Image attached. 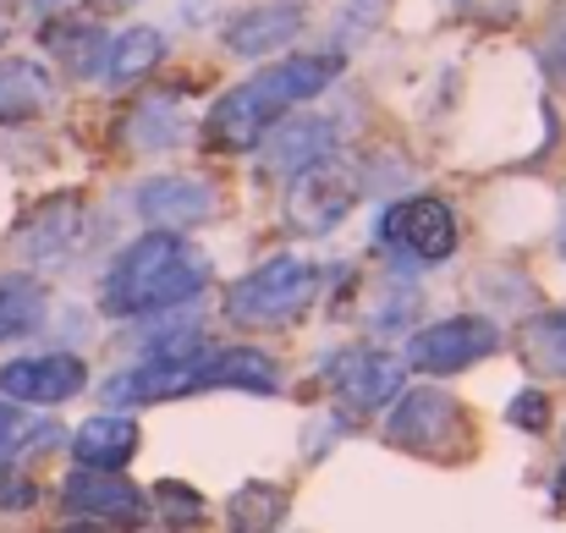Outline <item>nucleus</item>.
Wrapping results in <instances>:
<instances>
[{"instance_id":"nucleus-1","label":"nucleus","mask_w":566,"mask_h":533,"mask_svg":"<svg viewBox=\"0 0 566 533\" xmlns=\"http://www.w3.org/2000/svg\"><path fill=\"white\" fill-rule=\"evenodd\" d=\"M342 55H281L270 66H259L253 77H242L237 88H226L203 122V144L214 149H253L281 116H292L297 105L319 100L336 77H342Z\"/></svg>"},{"instance_id":"nucleus-2","label":"nucleus","mask_w":566,"mask_h":533,"mask_svg":"<svg viewBox=\"0 0 566 533\" xmlns=\"http://www.w3.org/2000/svg\"><path fill=\"white\" fill-rule=\"evenodd\" d=\"M209 281V253L192 248L182 231H144L127 242L99 286V303L111 320H149L166 309H182Z\"/></svg>"},{"instance_id":"nucleus-3","label":"nucleus","mask_w":566,"mask_h":533,"mask_svg":"<svg viewBox=\"0 0 566 533\" xmlns=\"http://www.w3.org/2000/svg\"><path fill=\"white\" fill-rule=\"evenodd\" d=\"M314 297H319V270L297 253H281L226 286V320L231 325H292Z\"/></svg>"},{"instance_id":"nucleus-4","label":"nucleus","mask_w":566,"mask_h":533,"mask_svg":"<svg viewBox=\"0 0 566 533\" xmlns=\"http://www.w3.org/2000/svg\"><path fill=\"white\" fill-rule=\"evenodd\" d=\"M358 198H364V166L325 155L319 166H308L286 181V226L303 231V237H325L353 215Z\"/></svg>"},{"instance_id":"nucleus-5","label":"nucleus","mask_w":566,"mask_h":533,"mask_svg":"<svg viewBox=\"0 0 566 533\" xmlns=\"http://www.w3.org/2000/svg\"><path fill=\"white\" fill-rule=\"evenodd\" d=\"M385 435H390V446H401V451L457 457V446L473 435V424H468V412H462V401H457L451 390H434V385L407 390V385H401V396L390 401Z\"/></svg>"},{"instance_id":"nucleus-6","label":"nucleus","mask_w":566,"mask_h":533,"mask_svg":"<svg viewBox=\"0 0 566 533\" xmlns=\"http://www.w3.org/2000/svg\"><path fill=\"white\" fill-rule=\"evenodd\" d=\"M379 248H396L407 253V264H440L457 253L462 242V226H457V209L434 192H418V198H401L379 215L375 226Z\"/></svg>"},{"instance_id":"nucleus-7","label":"nucleus","mask_w":566,"mask_h":533,"mask_svg":"<svg viewBox=\"0 0 566 533\" xmlns=\"http://www.w3.org/2000/svg\"><path fill=\"white\" fill-rule=\"evenodd\" d=\"M495 353H501V331L484 314H457V320L423 325L407 342V363L418 374H462V368H473Z\"/></svg>"},{"instance_id":"nucleus-8","label":"nucleus","mask_w":566,"mask_h":533,"mask_svg":"<svg viewBox=\"0 0 566 533\" xmlns=\"http://www.w3.org/2000/svg\"><path fill=\"white\" fill-rule=\"evenodd\" d=\"M325 379H331V390H336L353 412H379V407H390V401L401 396L407 363L379 353V347H347V353H331Z\"/></svg>"},{"instance_id":"nucleus-9","label":"nucleus","mask_w":566,"mask_h":533,"mask_svg":"<svg viewBox=\"0 0 566 533\" xmlns=\"http://www.w3.org/2000/svg\"><path fill=\"white\" fill-rule=\"evenodd\" d=\"M83 385H88V363L77 353H33L0 368V396L22 407H61L83 396Z\"/></svg>"},{"instance_id":"nucleus-10","label":"nucleus","mask_w":566,"mask_h":533,"mask_svg":"<svg viewBox=\"0 0 566 533\" xmlns=\"http://www.w3.org/2000/svg\"><path fill=\"white\" fill-rule=\"evenodd\" d=\"M253 149H259V171L264 177L292 181L297 171H308L325 155H336V127L325 116H281Z\"/></svg>"},{"instance_id":"nucleus-11","label":"nucleus","mask_w":566,"mask_h":533,"mask_svg":"<svg viewBox=\"0 0 566 533\" xmlns=\"http://www.w3.org/2000/svg\"><path fill=\"white\" fill-rule=\"evenodd\" d=\"M88 237H94V215L83 209V198H55L17 231V248L33 264H66L88 248Z\"/></svg>"},{"instance_id":"nucleus-12","label":"nucleus","mask_w":566,"mask_h":533,"mask_svg":"<svg viewBox=\"0 0 566 533\" xmlns=\"http://www.w3.org/2000/svg\"><path fill=\"white\" fill-rule=\"evenodd\" d=\"M133 203H138L144 226H155V231H182V237H188L192 226H203V220L220 209V192L198 177H155L133 192Z\"/></svg>"},{"instance_id":"nucleus-13","label":"nucleus","mask_w":566,"mask_h":533,"mask_svg":"<svg viewBox=\"0 0 566 533\" xmlns=\"http://www.w3.org/2000/svg\"><path fill=\"white\" fill-rule=\"evenodd\" d=\"M61 501H66V512H77V518L127 523V529H138L144 512H149V501H144V490H138L133 479L99 473V468H77V473L61 484Z\"/></svg>"},{"instance_id":"nucleus-14","label":"nucleus","mask_w":566,"mask_h":533,"mask_svg":"<svg viewBox=\"0 0 566 533\" xmlns=\"http://www.w3.org/2000/svg\"><path fill=\"white\" fill-rule=\"evenodd\" d=\"M303 0H264V6H248L237 22H226V50L231 55H270V50H286L297 33H303Z\"/></svg>"},{"instance_id":"nucleus-15","label":"nucleus","mask_w":566,"mask_h":533,"mask_svg":"<svg viewBox=\"0 0 566 533\" xmlns=\"http://www.w3.org/2000/svg\"><path fill=\"white\" fill-rule=\"evenodd\" d=\"M72 457H77V468H99V473H122L133 457H138V424L127 418V412H94V418H83L77 429H72Z\"/></svg>"},{"instance_id":"nucleus-16","label":"nucleus","mask_w":566,"mask_h":533,"mask_svg":"<svg viewBox=\"0 0 566 533\" xmlns=\"http://www.w3.org/2000/svg\"><path fill=\"white\" fill-rule=\"evenodd\" d=\"M55 105V77L50 66L28 61V55H6L0 61V127L33 122Z\"/></svg>"},{"instance_id":"nucleus-17","label":"nucleus","mask_w":566,"mask_h":533,"mask_svg":"<svg viewBox=\"0 0 566 533\" xmlns=\"http://www.w3.org/2000/svg\"><path fill=\"white\" fill-rule=\"evenodd\" d=\"M253 390V396H275L281 390V368L275 357L259 347H214L203 353V390Z\"/></svg>"},{"instance_id":"nucleus-18","label":"nucleus","mask_w":566,"mask_h":533,"mask_svg":"<svg viewBox=\"0 0 566 533\" xmlns=\"http://www.w3.org/2000/svg\"><path fill=\"white\" fill-rule=\"evenodd\" d=\"M44 44L72 66V77H94L105 72V55H111V33L88 17H66V22H44Z\"/></svg>"},{"instance_id":"nucleus-19","label":"nucleus","mask_w":566,"mask_h":533,"mask_svg":"<svg viewBox=\"0 0 566 533\" xmlns=\"http://www.w3.org/2000/svg\"><path fill=\"white\" fill-rule=\"evenodd\" d=\"M122 138H127L133 149H171V144L188 138V116H182V105H177L171 94H155V100H138V105L127 111Z\"/></svg>"},{"instance_id":"nucleus-20","label":"nucleus","mask_w":566,"mask_h":533,"mask_svg":"<svg viewBox=\"0 0 566 533\" xmlns=\"http://www.w3.org/2000/svg\"><path fill=\"white\" fill-rule=\"evenodd\" d=\"M166 61V33L160 28H127V33H116L111 39V55H105V77L111 83H138V77H149L155 66Z\"/></svg>"},{"instance_id":"nucleus-21","label":"nucleus","mask_w":566,"mask_h":533,"mask_svg":"<svg viewBox=\"0 0 566 533\" xmlns=\"http://www.w3.org/2000/svg\"><path fill=\"white\" fill-rule=\"evenodd\" d=\"M44 325V286L33 275H0V342Z\"/></svg>"},{"instance_id":"nucleus-22","label":"nucleus","mask_w":566,"mask_h":533,"mask_svg":"<svg viewBox=\"0 0 566 533\" xmlns=\"http://www.w3.org/2000/svg\"><path fill=\"white\" fill-rule=\"evenodd\" d=\"M286 490L281 484H242L231 501H226V523L231 533H270L286 518Z\"/></svg>"},{"instance_id":"nucleus-23","label":"nucleus","mask_w":566,"mask_h":533,"mask_svg":"<svg viewBox=\"0 0 566 533\" xmlns=\"http://www.w3.org/2000/svg\"><path fill=\"white\" fill-rule=\"evenodd\" d=\"M523 357H528L539 374L566 379V309H556V314H534V320L523 325Z\"/></svg>"},{"instance_id":"nucleus-24","label":"nucleus","mask_w":566,"mask_h":533,"mask_svg":"<svg viewBox=\"0 0 566 533\" xmlns=\"http://www.w3.org/2000/svg\"><path fill=\"white\" fill-rule=\"evenodd\" d=\"M155 501H160V518H166L171 529H192V523L203 518V501L192 495L188 484H177V479H166V484L155 490Z\"/></svg>"},{"instance_id":"nucleus-25","label":"nucleus","mask_w":566,"mask_h":533,"mask_svg":"<svg viewBox=\"0 0 566 533\" xmlns=\"http://www.w3.org/2000/svg\"><path fill=\"white\" fill-rule=\"evenodd\" d=\"M506 424L512 429H528V435H545L551 429V396L545 390H517L506 401Z\"/></svg>"},{"instance_id":"nucleus-26","label":"nucleus","mask_w":566,"mask_h":533,"mask_svg":"<svg viewBox=\"0 0 566 533\" xmlns=\"http://www.w3.org/2000/svg\"><path fill=\"white\" fill-rule=\"evenodd\" d=\"M539 50H545V66L566 83V6L551 17V28H545V44H539Z\"/></svg>"},{"instance_id":"nucleus-27","label":"nucleus","mask_w":566,"mask_h":533,"mask_svg":"<svg viewBox=\"0 0 566 533\" xmlns=\"http://www.w3.org/2000/svg\"><path fill=\"white\" fill-rule=\"evenodd\" d=\"M0 506H33V484H6L0 490Z\"/></svg>"},{"instance_id":"nucleus-28","label":"nucleus","mask_w":566,"mask_h":533,"mask_svg":"<svg viewBox=\"0 0 566 533\" xmlns=\"http://www.w3.org/2000/svg\"><path fill=\"white\" fill-rule=\"evenodd\" d=\"M209 6H214V0H188V6H182V17L198 22V17H209Z\"/></svg>"},{"instance_id":"nucleus-29","label":"nucleus","mask_w":566,"mask_h":533,"mask_svg":"<svg viewBox=\"0 0 566 533\" xmlns=\"http://www.w3.org/2000/svg\"><path fill=\"white\" fill-rule=\"evenodd\" d=\"M6 435H17V412L0 401V440H6Z\"/></svg>"},{"instance_id":"nucleus-30","label":"nucleus","mask_w":566,"mask_h":533,"mask_svg":"<svg viewBox=\"0 0 566 533\" xmlns=\"http://www.w3.org/2000/svg\"><path fill=\"white\" fill-rule=\"evenodd\" d=\"M11 22H17V6H11V0H0V39L11 33Z\"/></svg>"},{"instance_id":"nucleus-31","label":"nucleus","mask_w":566,"mask_h":533,"mask_svg":"<svg viewBox=\"0 0 566 533\" xmlns=\"http://www.w3.org/2000/svg\"><path fill=\"white\" fill-rule=\"evenodd\" d=\"M11 451H17V435H6V440H0V473H6V462H11Z\"/></svg>"},{"instance_id":"nucleus-32","label":"nucleus","mask_w":566,"mask_h":533,"mask_svg":"<svg viewBox=\"0 0 566 533\" xmlns=\"http://www.w3.org/2000/svg\"><path fill=\"white\" fill-rule=\"evenodd\" d=\"M556 479H562V490H566V451H562V473H556Z\"/></svg>"},{"instance_id":"nucleus-33","label":"nucleus","mask_w":566,"mask_h":533,"mask_svg":"<svg viewBox=\"0 0 566 533\" xmlns=\"http://www.w3.org/2000/svg\"><path fill=\"white\" fill-rule=\"evenodd\" d=\"M99 6H133V0H99Z\"/></svg>"},{"instance_id":"nucleus-34","label":"nucleus","mask_w":566,"mask_h":533,"mask_svg":"<svg viewBox=\"0 0 566 533\" xmlns=\"http://www.w3.org/2000/svg\"><path fill=\"white\" fill-rule=\"evenodd\" d=\"M562 253H566V226H562Z\"/></svg>"},{"instance_id":"nucleus-35","label":"nucleus","mask_w":566,"mask_h":533,"mask_svg":"<svg viewBox=\"0 0 566 533\" xmlns=\"http://www.w3.org/2000/svg\"><path fill=\"white\" fill-rule=\"evenodd\" d=\"M44 6H50V0H44Z\"/></svg>"}]
</instances>
